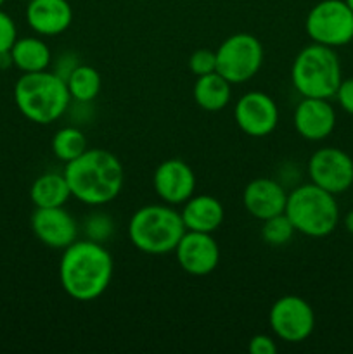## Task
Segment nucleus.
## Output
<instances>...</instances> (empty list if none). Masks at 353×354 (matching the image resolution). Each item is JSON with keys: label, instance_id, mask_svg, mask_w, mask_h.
I'll list each match as a JSON object with an SVG mask.
<instances>
[{"label": "nucleus", "instance_id": "20", "mask_svg": "<svg viewBox=\"0 0 353 354\" xmlns=\"http://www.w3.org/2000/svg\"><path fill=\"white\" fill-rule=\"evenodd\" d=\"M12 64L23 73H38L48 69L52 62V52L42 38H17L10 48Z\"/></svg>", "mask_w": 353, "mask_h": 354}, {"label": "nucleus", "instance_id": "3", "mask_svg": "<svg viewBox=\"0 0 353 354\" xmlns=\"http://www.w3.org/2000/svg\"><path fill=\"white\" fill-rule=\"evenodd\" d=\"M14 102L26 120L51 124L68 111L71 104L68 85L62 76L51 71L23 73L14 86Z\"/></svg>", "mask_w": 353, "mask_h": 354}, {"label": "nucleus", "instance_id": "15", "mask_svg": "<svg viewBox=\"0 0 353 354\" xmlns=\"http://www.w3.org/2000/svg\"><path fill=\"white\" fill-rule=\"evenodd\" d=\"M293 123L296 133L305 140H324L336 128V111L329 99L303 97L294 109Z\"/></svg>", "mask_w": 353, "mask_h": 354}, {"label": "nucleus", "instance_id": "14", "mask_svg": "<svg viewBox=\"0 0 353 354\" xmlns=\"http://www.w3.org/2000/svg\"><path fill=\"white\" fill-rule=\"evenodd\" d=\"M152 185L163 203L170 206H180L194 196L196 175L182 159H166L156 168Z\"/></svg>", "mask_w": 353, "mask_h": 354}, {"label": "nucleus", "instance_id": "22", "mask_svg": "<svg viewBox=\"0 0 353 354\" xmlns=\"http://www.w3.org/2000/svg\"><path fill=\"white\" fill-rule=\"evenodd\" d=\"M66 85H68L71 100L80 104L92 102L100 92V80L99 71L89 64H76L66 76Z\"/></svg>", "mask_w": 353, "mask_h": 354}, {"label": "nucleus", "instance_id": "10", "mask_svg": "<svg viewBox=\"0 0 353 354\" xmlns=\"http://www.w3.org/2000/svg\"><path fill=\"white\" fill-rule=\"evenodd\" d=\"M310 182L327 192H346L353 185V159L338 147H322L308 159Z\"/></svg>", "mask_w": 353, "mask_h": 354}, {"label": "nucleus", "instance_id": "1", "mask_svg": "<svg viewBox=\"0 0 353 354\" xmlns=\"http://www.w3.org/2000/svg\"><path fill=\"white\" fill-rule=\"evenodd\" d=\"M113 272V256L100 242L85 239L62 249L59 282L71 299L80 303L96 301L109 287Z\"/></svg>", "mask_w": 353, "mask_h": 354}, {"label": "nucleus", "instance_id": "33", "mask_svg": "<svg viewBox=\"0 0 353 354\" xmlns=\"http://www.w3.org/2000/svg\"><path fill=\"white\" fill-rule=\"evenodd\" d=\"M352 44H353V40H352Z\"/></svg>", "mask_w": 353, "mask_h": 354}, {"label": "nucleus", "instance_id": "25", "mask_svg": "<svg viewBox=\"0 0 353 354\" xmlns=\"http://www.w3.org/2000/svg\"><path fill=\"white\" fill-rule=\"evenodd\" d=\"M85 234L87 239L90 241H96V242H106L109 241L111 235L114 234V223L107 214L102 213H96V214H90L85 221Z\"/></svg>", "mask_w": 353, "mask_h": 354}, {"label": "nucleus", "instance_id": "18", "mask_svg": "<svg viewBox=\"0 0 353 354\" xmlns=\"http://www.w3.org/2000/svg\"><path fill=\"white\" fill-rule=\"evenodd\" d=\"M180 214H182L185 230L213 234L224 223L225 209L217 197L192 196L183 203Z\"/></svg>", "mask_w": 353, "mask_h": 354}, {"label": "nucleus", "instance_id": "4", "mask_svg": "<svg viewBox=\"0 0 353 354\" xmlns=\"http://www.w3.org/2000/svg\"><path fill=\"white\" fill-rule=\"evenodd\" d=\"M183 234L182 214L170 204H149L135 211L128 221V239L145 254L173 252Z\"/></svg>", "mask_w": 353, "mask_h": 354}, {"label": "nucleus", "instance_id": "31", "mask_svg": "<svg viewBox=\"0 0 353 354\" xmlns=\"http://www.w3.org/2000/svg\"><path fill=\"white\" fill-rule=\"evenodd\" d=\"M345 2H346V3H348V7H350V9H352V10H353V0H345Z\"/></svg>", "mask_w": 353, "mask_h": 354}, {"label": "nucleus", "instance_id": "27", "mask_svg": "<svg viewBox=\"0 0 353 354\" xmlns=\"http://www.w3.org/2000/svg\"><path fill=\"white\" fill-rule=\"evenodd\" d=\"M16 40H17V30L12 17H10L7 12H3V10H0V54L9 52Z\"/></svg>", "mask_w": 353, "mask_h": 354}, {"label": "nucleus", "instance_id": "16", "mask_svg": "<svg viewBox=\"0 0 353 354\" xmlns=\"http://www.w3.org/2000/svg\"><path fill=\"white\" fill-rule=\"evenodd\" d=\"M286 203V189L282 183L273 178L251 180L242 192V204H244L246 211L260 221L284 213Z\"/></svg>", "mask_w": 353, "mask_h": 354}, {"label": "nucleus", "instance_id": "26", "mask_svg": "<svg viewBox=\"0 0 353 354\" xmlns=\"http://www.w3.org/2000/svg\"><path fill=\"white\" fill-rule=\"evenodd\" d=\"M189 69L196 76L217 71V52L210 48H197L189 57Z\"/></svg>", "mask_w": 353, "mask_h": 354}, {"label": "nucleus", "instance_id": "12", "mask_svg": "<svg viewBox=\"0 0 353 354\" xmlns=\"http://www.w3.org/2000/svg\"><path fill=\"white\" fill-rule=\"evenodd\" d=\"M180 268L192 277H206L220 263V248L211 234L185 230L175 248Z\"/></svg>", "mask_w": 353, "mask_h": 354}, {"label": "nucleus", "instance_id": "2", "mask_svg": "<svg viewBox=\"0 0 353 354\" xmlns=\"http://www.w3.org/2000/svg\"><path fill=\"white\" fill-rule=\"evenodd\" d=\"M64 176L71 196L87 206H104L120 196L125 173L121 161L106 149H87L66 162Z\"/></svg>", "mask_w": 353, "mask_h": 354}, {"label": "nucleus", "instance_id": "29", "mask_svg": "<svg viewBox=\"0 0 353 354\" xmlns=\"http://www.w3.org/2000/svg\"><path fill=\"white\" fill-rule=\"evenodd\" d=\"M249 353L251 354H275L277 344L272 335L258 334L249 341Z\"/></svg>", "mask_w": 353, "mask_h": 354}, {"label": "nucleus", "instance_id": "24", "mask_svg": "<svg viewBox=\"0 0 353 354\" xmlns=\"http://www.w3.org/2000/svg\"><path fill=\"white\" fill-rule=\"evenodd\" d=\"M294 232L296 230H294L293 223H291L289 218L286 216V213L275 214V216L263 220L262 239L269 245L279 248V245L287 244V242L293 239Z\"/></svg>", "mask_w": 353, "mask_h": 354}, {"label": "nucleus", "instance_id": "7", "mask_svg": "<svg viewBox=\"0 0 353 354\" xmlns=\"http://www.w3.org/2000/svg\"><path fill=\"white\" fill-rule=\"evenodd\" d=\"M305 30L314 44L331 48L348 45L353 40V10L345 0H322L308 12Z\"/></svg>", "mask_w": 353, "mask_h": 354}, {"label": "nucleus", "instance_id": "11", "mask_svg": "<svg viewBox=\"0 0 353 354\" xmlns=\"http://www.w3.org/2000/svg\"><path fill=\"white\" fill-rule=\"evenodd\" d=\"M234 118L242 133L249 137H266L279 124V109L269 93L251 90L235 102Z\"/></svg>", "mask_w": 353, "mask_h": 354}, {"label": "nucleus", "instance_id": "6", "mask_svg": "<svg viewBox=\"0 0 353 354\" xmlns=\"http://www.w3.org/2000/svg\"><path fill=\"white\" fill-rule=\"evenodd\" d=\"M291 80L301 97L332 99L343 80L341 62L334 48L311 41L294 59Z\"/></svg>", "mask_w": 353, "mask_h": 354}, {"label": "nucleus", "instance_id": "23", "mask_svg": "<svg viewBox=\"0 0 353 354\" xmlns=\"http://www.w3.org/2000/svg\"><path fill=\"white\" fill-rule=\"evenodd\" d=\"M51 147L55 158L66 165V162L73 161V159H76L87 151V138L78 128L64 127L55 131L54 137H52Z\"/></svg>", "mask_w": 353, "mask_h": 354}, {"label": "nucleus", "instance_id": "30", "mask_svg": "<svg viewBox=\"0 0 353 354\" xmlns=\"http://www.w3.org/2000/svg\"><path fill=\"white\" fill-rule=\"evenodd\" d=\"M343 223H345V228L348 230V234L353 235V209L348 211V213L345 214V220H343Z\"/></svg>", "mask_w": 353, "mask_h": 354}, {"label": "nucleus", "instance_id": "13", "mask_svg": "<svg viewBox=\"0 0 353 354\" xmlns=\"http://www.w3.org/2000/svg\"><path fill=\"white\" fill-rule=\"evenodd\" d=\"M35 237L51 249H66L78 241V223L62 207H37L31 216Z\"/></svg>", "mask_w": 353, "mask_h": 354}, {"label": "nucleus", "instance_id": "5", "mask_svg": "<svg viewBox=\"0 0 353 354\" xmlns=\"http://www.w3.org/2000/svg\"><path fill=\"white\" fill-rule=\"evenodd\" d=\"M284 213L291 220L294 230L311 239L327 237L339 223L336 196L311 182L294 187L287 194Z\"/></svg>", "mask_w": 353, "mask_h": 354}, {"label": "nucleus", "instance_id": "32", "mask_svg": "<svg viewBox=\"0 0 353 354\" xmlns=\"http://www.w3.org/2000/svg\"><path fill=\"white\" fill-rule=\"evenodd\" d=\"M3 2H6V0H0V7H2V6H3Z\"/></svg>", "mask_w": 353, "mask_h": 354}, {"label": "nucleus", "instance_id": "8", "mask_svg": "<svg viewBox=\"0 0 353 354\" xmlns=\"http://www.w3.org/2000/svg\"><path fill=\"white\" fill-rule=\"evenodd\" d=\"M217 73L232 85L249 82L263 64V47L251 33H235L217 48Z\"/></svg>", "mask_w": 353, "mask_h": 354}, {"label": "nucleus", "instance_id": "28", "mask_svg": "<svg viewBox=\"0 0 353 354\" xmlns=\"http://www.w3.org/2000/svg\"><path fill=\"white\" fill-rule=\"evenodd\" d=\"M334 97L339 106H341V109L353 116V78L341 80Z\"/></svg>", "mask_w": 353, "mask_h": 354}, {"label": "nucleus", "instance_id": "21", "mask_svg": "<svg viewBox=\"0 0 353 354\" xmlns=\"http://www.w3.org/2000/svg\"><path fill=\"white\" fill-rule=\"evenodd\" d=\"M30 197L35 207H62L73 196L64 173L48 171L35 180Z\"/></svg>", "mask_w": 353, "mask_h": 354}, {"label": "nucleus", "instance_id": "19", "mask_svg": "<svg viewBox=\"0 0 353 354\" xmlns=\"http://www.w3.org/2000/svg\"><path fill=\"white\" fill-rule=\"evenodd\" d=\"M230 97L232 83L227 82L217 71L197 76L196 83H194V100L201 109L208 111V113L225 109L230 102Z\"/></svg>", "mask_w": 353, "mask_h": 354}, {"label": "nucleus", "instance_id": "9", "mask_svg": "<svg viewBox=\"0 0 353 354\" xmlns=\"http://www.w3.org/2000/svg\"><path fill=\"white\" fill-rule=\"evenodd\" d=\"M269 324L273 335L291 344L307 341L315 328V311L300 296H282L272 304Z\"/></svg>", "mask_w": 353, "mask_h": 354}, {"label": "nucleus", "instance_id": "17", "mask_svg": "<svg viewBox=\"0 0 353 354\" xmlns=\"http://www.w3.org/2000/svg\"><path fill=\"white\" fill-rule=\"evenodd\" d=\"M26 21L35 33L44 37L61 35L73 23L71 3L68 0H30Z\"/></svg>", "mask_w": 353, "mask_h": 354}]
</instances>
